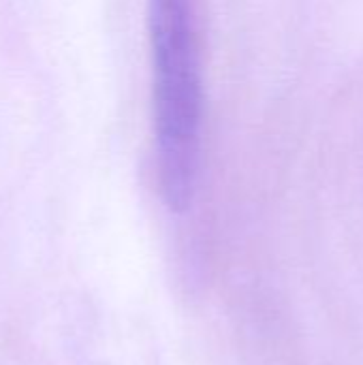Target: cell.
Listing matches in <instances>:
<instances>
[{
  "mask_svg": "<svg viewBox=\"0 0 363 365\" xmlns=\"http://www.w3.org/2000/svg\"><path fill=\"white\" fill-rule=\"evenodd\" d=\"M148 41L158 192L171 212H184L197 195L203 152V0H148Z\"/></svg>",
  "mask_w": 363,
  "mask_h": 365,
  "instance_id": "1",
  "label": "cell"
}]
</instances>
